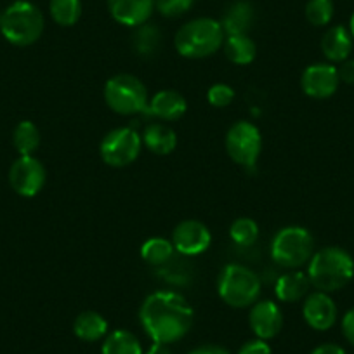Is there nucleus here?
Returning a JSON list of instances; mask_svg holds the SVG:
<instances>
[{"mask_svg":"<svg viewBox=\"0 0 354 354\" xmlns=\"http://www.w3.org/2000/svg\"><path fill=\"white\" fill-rule=\"evenodd\" d=\"M139 322L153 342L169 346L189 332L193 325V308L177 292L156 290L141 304Z\"/></svg>","mask_w":354,"mask_h":354,"instance_id":"obj_1","label":"nucleus"},{"mask_svg":"<svg viewBox=\"0 0 354 354\" xmlns=\"http://www.w3.org/2000/svg\"><path fill=\"white\" fill-rule=\"evenodd\" d=\"M308 277L316 290L325 294L340 290L354 277L353 255L340 247L322 248L308 262Z\"/></svg>","mask_w":354,"mask_h":354,"instance_id":"obj_2","label":"nucleus"},{"mask_svg":"<svg viewBox=\"0 0 354 354\" xmlns=\"http://www.w3.org/2000/svg\"><path fill=\"white\" fill-rule=\"evenodd\" d=\"M224 30L212 18H198L186 23L176 35V49L189 59H203L223 47Z\"/></svg>","mask_w":354,"mask_h":354,"instance_id":"obj_3","label":"nucleus"},{"mask_svg":"<svg viewBox=\"0 0 354 354\" xmlns=\"http://www.w3.org/2000/svg\"><path fill=\"white\" fill-rule=\"evenodd\" d=\"M0 32L15 46L26 47L35 44L44 32V16L37 6L26 0H18L2 15Z\"/></svg>","mask_w":354,"mask_h":354,"instance_id":"obj_4","label":"nucleus"},{"mask_svg":"<svg viewBox=\"0 0 354 354\" xmlns=\"http://www.w3.org/2000/svg\"><path fill=\"white\" fill-rule=\"evenodd\" d=\"M217 292L219 297L227 306L236 309L254 306L261 295V280L247 266L227 264L217 280Z\"/></svg>","mask_w":354,"mask_h":354,"instance_id":"obj_5","label":"nucleus"},{"mask_svg":"<svg viewBox=\"0 0 354 354\" xmlns=\"http://www.w3.org/2000/svg\"><path fill=\"white\" fill-rule=\"evenodd\" d=\"M315 254V238L306 227L287 226L274 234L271 257L281 268L297 270L308 264Z\"/></svg>","mask_w":354,"mask_h":354,"instance_id":"obj_6","label":"nucleus"},{"mask_svg":"<svg viewBox=\"0 0 354 354\" xmlns=\"http://www.w3.org/2000/svg\"><path fill=\"white\" fill-rule=\"evenodd\" d=\"M104 101L118 115L142 113L148 108V91L134 75L118 73L104 84Z\"/></svg>","mask_w":354,"mask_h":354,"instance_id":"obj_7","label":"nucleus"},{"mask_svg":"<svg viewBox=\"0 0 354 354\" xmlns=\"http://www.w3.org/2000/svg\"><path fill=\"white\" fill-rule=\"evenodd\" d=\"M142 139L134 129L118 127L108 132L100 146L101 158L110 167H127L139 156Z\"/></svg>","mask_w":354,"mask_h":354,"instance_id":"obj_8","label":"nucleus"},{"mask_svg":"<svg viewBox=\"0 0 354 354\" xmlns=\"http://www.w3.org/2000/svg\"><path fill=\"white\" fill-rule=\"evenodd\" d=\"M262 149L259 129L250 122L240 120L231 125L226 134V151L233 162L241 167H254Z\"/></svg>","mask_w":354,"mask_h":354,"instance_id":"obj_9","label":"nucleus"},{"mask_svg":"<svg viewBox=\"0 0 354 354\" xmlns=\"http://www.w3.org/2000/svg\"><path fill=\"white\" fill-rule=\"evenodd\" d=\"M9 183L18 195L32 198L39 195L46 185V169L33 155L19 156L9 170Z\"/></svg>","mask_w":354,"mask_h":354,"instance_id":"obj_10","label":"nucleus"},{"mask_svg":"<svg viewBox=\"0 0 354 354\" xmlns=\"http://www.w3.org/2000/svg\"><path fill=\"white\" fill-rule=\"evenodd\" d=\"M339 71L330 63H316L304 70L301 77L302 91L313 100H328L339 88Z\"/></svg>","mask_w":354,"mask_h":354,"instance_id":"obj_11","label":"nucleus"},{"mask_svg":"<svg viewBox=\"0 0 354 354\" xmlns=\"http://www.w3.org/2000/svg\"><path fill=\"white\" fill-rule=\"evenodd\" d=\"M212 243L210 230L196 219H186L174 227L172 245L183 255H200Z\"/></svg>","mask_w":354,"mask_h":354,"instance_id":"obj_12","label":"nucleus"},{"mask_svg":"<svg viewBox=\"0 0 354 354\" xmlns=\"http://www.w3.org/2000/svg\"><path fill=\"white\" fill-rule=\"evenodd\" d=\"M248 325L257 339L270 340L280 333L283 326V313L273 301H257L248 315Z\"/></svg>","mask_w":354,"mask_h":354,"instance_id":"obj_13","label":"nucleus"},{"mask_svg":"<svg viewBox=\"0 0 354 354\" xmlns=\"http://www.w3.org/2000/svg\"><path fill=\"white\" fill-rule=\"evenodd\" d=\"M302 316L313 330L325 332L330 330L337 322V306L330 294L316 290L308 295L302 306Z\"/></svg>","mask_w":354,"mask_h":354,"instance_id":"obj_14","label":"nucleus"},{"mask_svg":"<svg viewBox=\"0 0 354 354\" xmlns=\"http://www.w3.org/2000/svg\"><path fill=\"white\" fill-rule=\"evenodd\" d=\"M153 6V0H108V9L115 21L134 28L148 21Z\"/></svg>","mask_w":354,"mask_h":354,"instance_id":"obj_15","label":"nucleus"},{"mask_svg":"<svg viewBox=\"0 0 354 354\" xmlns=\"http://www.w3.org/2000/svg\"><path fill=\"white\" fill-rule=\"evenodd\" d=\"M186 108H188V103L183 94L176 91H160L151 97L146 111L165 122H176L186 113Z\"/></svg>","mask_w":354,"mask_h":354,"instance_id":"obj_16","label":"nucleus"},{"mask_svg":"<svg viewBox=\"0 0 354 354\" xmlns=\"http://www.w3.org/2000/svg\"><path fill=\"white\" fill-rule=\"evenodd\" d=\"M353 37L349 30L342 25L326 30L322 39V50L330 63H342L353 53Z\"/></svg>","mask_w":354,"mask_h":354,"instance_id":"obj_17","label":"nucleus"},{"mask_svg":"<svg viewBox=\"0 0 354 354\" xmlns=\"http://www.w3.org/2000/svg\"><path fill=\"white\" fill-rule=\"evenodd\" d=\"M254 18L255 12L250 2L238 0L226 9L223 16L221 26L224 30V35H247V32L254 25Z\"/></svg>","mask_w":354,"mask_h":354,"instance_id":"obj_18","label":"nucleus"},{"mask_svg":"<svg viewBox=\"0 0 354 354\" xmlns=\"http://www.w3.org/2000/svg\"><path fill=\"white\" fill-rule=\"evenodd\" d=\"M309 288H311V281H309L308 273H302V271H290V273L281 274L274 285L278 301L290 302V304L304 299Z\"/></svg>","mask_w":354,"mask_h":354,"instance_id":"obj_19","label":"nucleus"},{"mask_svg":"<svg viewBox=\"0 0 354 354\" xmlns=\"http://www.w3.org/2000/svg\"><path fill=\"white\" fill-rule=\"evenodd\" d=\"M142 145L155 155H170L177 146V136L169 125L149 124L141 136Z\"/></svg>","mask_w":354,"mask_h":354,"instance_id":"obj_20","label":"nucleus"},{"mask_svg":"<svg viewBox=\"0 0 354 354\" xmlns=\"http://www.w3.org/2000/svg\"><path fill=\"white\" fill-rule=\"evenodd\" d=\"M73 332L84 342H96L108 335V322L96 311H84L75 318Z\"/></svg>","mask_w":354,"mask_h":354,"instance_id":"obj_21","label":"nucleus"},{"mask_svg":"<svg viewBox=\"0 0 354 354\" xmlns=\"http://www.w3.org/2000/svg\"><path fill=\"white\" fill-rule=\"evenodd\" d=\"M224 54L234 64H250L257 56L255 42L248 35H227L224 39Z\"/></svg>","mask_w":354,"mask_h":354,"instance_id":"obj_22","label":"nucleus"},{"mask_svg":"<svg viewBox=\"0 0 354 354\" xmlns=\"http://www.w3.org/2000/svg\"><path fill=\"white\" fill-rule=\"evenodd\" d=\"M101 354H145L138 337L129 330H115L104 337Z\"/></svg>","mask_w":354,"mask_h":354,"instance_id":"obj_23","label":"nucleus"},{"mask_svg":"<svg viewBox=\"0 0 354 354\" xmlns=\"http://www.w3.org/2000/svg\"><path fill=\"white\" fill-rule=\"evenodd\" d=\"M160 44H162V35H160V30L155 25H145L138 26L134 37H132V46L134 50L138 53V56L145 57H153L160 49Z\"/></svg>","mask_w":354,"mask_h":354,"instance_id":"obj_24","label":"nucleus"},{"mask_svg":"<svg viewBox=\"0 0 354 354\" xmlns=\"http://www.w3.org/2000/svg\"><path fill=\"white\" fill-rule=\"evenodd\" d=\"M12 142H15V148L18 149L21 156L33 155L40 146L39 127L30 120L19 122L15 129V134H12Z\"/></svg>","mask_w":354,"mask_h":354,"instance_id":"obj_25","label":"nucleus"},{"mask_svg":"<svg viewBox=\"0 0 354 354\" xmlns=\"http://www.w3.org/2000/svg\"><path fill=\"white\" fill-rule=\"evenodd\" d=\"M174 245L172 241L165 240V238H149L142 243L141 247V257L142 261L148 262L151 266H163L169 262L174 255Z\"/></svg>","mask_w":354,"mask_h":354,"instance_id":"obj_26","label":"nucleus"},{"mask_svg":"<svg viewBox=\"0 0 354 354\" xmlns=\"http://www.w3.org/2000/svg\"><path fill=\"white\" fill-rule=\"evenodd\" d=\"M50 16L61 26H73L80 19V0H50Z\"/></svg>","mask_w":354,"mask_h":354,"instance_id":"obj_27","label":"nucleus"},{"mask_svg":"<svg viewBox=\"0 0 354 354\" xmlns=\"http://www.w3.org/2000/svg\"><path fill=\"white\" fill-rule=\"evenodd\" d=\"M231 240L241 247H250L259 238V226L250 217H240L230 227Z\"/></svg>","mask_w":354,"mask_h":354,"instance_id":"obj_28","label":"nucleus"},{"mask_svg":"<svg viewBox=\"0 0 354 354\" xmlns=\"http://www.w3.org/2000/svg\"><path fill=\"white\" fill-rule=\"evenodd\" d=\"M306 18L313 26H326L333 18V0H309Z\"/></svg>","mask_w":354,"mask_h":354,"instance_id":"obj_29","label":"nucleus"},{"mask_svg":"<svg viewBox=\"0 0 354 354\" xmlns=\"http://www.w3.org/2000/svg\"><path fill=\"white\" fill-rule=\"evenodd\" d=\"M195 0H156L155 6L165 18H177L183 16L192 9Z\"/></svg>","mask_w":354,"mask_h":354,"instance_id":"obj_30","label":"nucleus"},{"mask_svg":"<svg viewBox=\"0 0 354 354\" xmlns=\"http://www.w3.org/2000/svg\"><path fill=\"white\" fill-rule=\"evenodd\" d=\"M207 100L212 106L216 108H226L233 103L234 100V88L230 87L227 84H216L209 88Z\"/></svg>","mask_w":354,"mask_h":354,"instance_id":"obj_31","label":"nucleus"},{"mask_svg":"<svg viewBox=\"0 0 354 354\" xmlns=\"http://www.w3.org/2000/svg\"><path fill=\"white\" fill-rule=\"evenodd\" d=\"M238 354H271L270 344L262 339L250 340V342L243 344L238 351Z\"/></svg>","mask_w":354,"mask_h":354,"instance_id":"obj_32","label":"nucleus"},{"mask_svg":"<svg viewBox=\"0 0 354 354\" xmlns=\"http://www.w3.org/2000/svg\"><path fill=\"white\" fill-rule=\"evenodd\" d=\"M342 333H344V337H346L347 342H349L351 346H354V308H351L349 311L344 315Z\"/></svg>","mask_w":354,"mask_h":354,"instance_id":"obj_33","label":"nucleus"},{"mask_svg":"<svg viewBox=\"0 0 354 354\" xmlns=\"http://www.w3.org/2000/svg\"><path fill=\"white\" fill-rule=\"evenodd\" d=\"M337 71H339L340 82L347 85H354V59L342 61Z\"/></svg>","mask_w":354,"mask_h":354,"instance_id":"obj_34","label":"nucleus"},{"mask_svg":"<svg viewBox=\"0 0 354 354\" xmlns=\"http://www.w3.org/2000/svg\"><path fill=\"white\" fill-rule=\"evenodd\" d=\"M189 354H231L230 351L224 349L221 346H214V344H207V346H200L193 349Z\"/></svg>","mask_w":354,"mask_h":354,"instance_id":"obj_35","label":"nucleus"},{"mask_svg":"<svg viewBox=\"0 0 354 354\" xmlns=\"http://www.w3.org/2000/svg\"><path fill=\"white\" fill-rule=\"evenodd\" d=\"M311 354H346V351L337 344H322L316 349H313Z\"/></svg>","mask_w":354,"mask_h":354,"instance_id":"obj_36","label":"nucleus"},{"mask_svg":"<svg viewBox=\"0 0 354 354\" xmlns=\"http://www.w3.org/2000/svg\"><path fill=\"white\" fill-rule=\"evenodd\" d=\"M145 354H172V351L169 349L167 344H153V346L148 349V353Z\"/></svg>","mask_w":354,"mask_h":354,"instance_id":"obj_37","label":"nucleus"},{"mask_svg":"<svg viewBox=\"0 0 354 354\" xmlns=\"http://www.w3.org/2000/svg\"><path fill=\"white\" fill-rule=\"evenodd\" d=\"M349 33L354 40V12H353V16H351V21H349Z\"/></svg>","mask_w":354,"mask_h":354,"instance_id":"obj_38","label":"nucleus"},{"mask_svg":"<svg viewBox=\"0 0 354 354\" xmlns=\"http://www.w3.org/2000/svg\"><path fill=\"white\" fill-rule=\"evenodd\" d=\"M0 23H2V15H0Z\"/></svg>","mask_w":354,"mask_h":354,"instance_id":"obj_39","label":"nucleus"}]
</instances>
